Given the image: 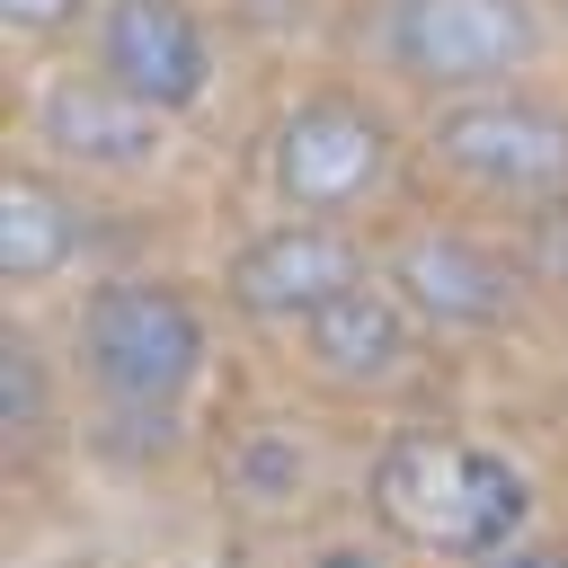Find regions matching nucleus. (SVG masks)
Wrapping results in <instances>:
<instances>
[{"label": "nucleus", "mask_w": 568, "mask_h": 568, "mask_svg": "<svg viewBox=\"0 0 568 568\" xmlns=\"http://www.w3.org/2000/svg\"><path fill=\"white\" fill-rule=\"evenodd\" d=\"M89 364H98V382H106L115 399L160 408V399H178V390L195 382L204 328H195V311H186L178 293H160V284H106V293L89 302Z\"/></svg>", "instance_id": "obj_2"}, {"label": "nucleus", "mask_w": 568, "mask_h": 568, "mask_svg": "<svg viewBox=\"0 0 568 568\" xmlns=\"http://www.w3.org/2000/svg\"><path fill=\"white\" fill-rule=\"evenodd\" d=\"M373 506L399 541L417 550H453V559H488L506 550V532L524 524V479L453 435H399L373 470Z\"/></svg>", "instance_id": "obj_1"}, {"label": "nucleus", "mask_w": 568, "mask_h": 568, "mask_svg": "<svg viewBox=\"0 0 568 568\" xmlns=\"http://www.w3.org/2000/svg\"><path fill=\"white\" fill-rule=\"evenodd\" d=\"M320 568H373V559H355V550H328V559H320Z\"/></svg>", "instance_id": "obj_15"}, {"label": "nucleus", "mask_w": 568, "mask_h": 568, "mask_svg": "<svg viewBox=\"0 0 568 568\" xmlns=\"http://www.w3.org/2000/svg\"><path fill=\"white\" fill-rule=\"evenodd\" d=\"M36 408H44V390H36V355L9 346V355H0V417H9V426H36Z\"/></svg>", "instance_id": "obj_12"}, {"label": "nucleus", "mask_w": 568, "mask_h": 568, "mask_svg": "<svg viewBox=\"0 0 568 568\" xmlns=\"http://www.w3.org/2000/svg\"><path fill=\"white\" fill-rule=\"evenodd\" d=\"M36 133H44V151H62L80 169H142L160 151V106H142L106 71L98 80H53L36 98Z\"/></svg>", "instance_id": "obj_8"}, {"label": "nucleus", "mask_w": 568, "mask_h": 568, "mask_svg": "<svg viewBox=\"0 0 568 568\" xmlns=\"http://www.w3.org/2000/svg\"><path fill=\"white\" fill-rule=\"evenodd\" d=\"M0 18H9V27H27V36H53V27H71V18H80V0H0Z\"/></svg>", "instance_id": "obj_13"}, {"label": "nucleus", "mask_w": 568, "mask_h": 568, "mask_svg": "<svg viewBox=\"0 0 568 568\" xmlns=\"http://www.w3.org/2000/svg\"><path fill=\"white\" fill-rule=\"evenodd\" d=\"M390 284L426 311V320H497L506 311V275L470 248V240H408Z\"/></svg>", "instance_id": "obj_9"}, {"label": "nucleus", "mask_w": 568, "mask_h": 568, "mask_svg": "<svg viewBox=\"0 0 568 568\" xmlns=\"http://www.w3.org/2000/svg\"><path fill=\"white\" fill-rule=\"evenodd\" d=\"M311 355H320V373H337V382H382V373H399V355H408V320L390 311V293L355 284V293H337V302L311 320Z\"/></svg>", "instance_id": "obj_10"}, {"label": "nucleus", "mask_w": 568, "mask_h": 568, "mask_svg": "<svg viewBox=\"0 0 568 568\" xmlns=\"http://www.w3.org/2000/svg\"><path fill=\"white\" fill-rule=\"evenodd\" d=\"M488 568H568V559H550V550H488Z\"/></svg>", "instance_id": "obj_14"}, {"label": "nucleus", "mask_w": 568, "mask_h": 568, "mask_svg": "<svg viewBox=\"0 0 568 568\" xmlns=\"http://www.w3.org/2000/svg\"><path fill=\"white\" fill-rule=\"evenodd\" d=\"M382 169H390V133H382V115H364L346 98H320L275 133V186L302 213H337V204L373 195Z\"/></svg>", "instance_id": "obj_5"}, {"label": "nucleus", "mask_w": 568, "mask_h": 568, "mask_svg": "<svg viewBox=\"0 0 568 568\" xmlns=\"http://www.w3.org/2000/svg\"><path fill=\"white\" fill-rule=\"evenodd\" d=\"M435 151L497 195L568 186V124L550 106H524V98H470V106L435 115Z\"/></svg>", "instance_id": "obj_4"}, {"label": "nucleus", "mask_w": 568, "mask_h": 568, "mask_svg": "<svg viewBox=\"0 0 568 568\" xmlns=\"http://www.w3.org/2000/svg\"><path fill=\"white\" fill-rule=\"evenodd\" d=\"M98 71L142 106L178 115L204 98V27L186 18V0H115L98 27Z\"/></svg>", "instance_id": "obj_6"}, {"label": "nucleus", "mask_w": 568, "mask_h": 568, "mask_svg": "<svg viewBox=\"0 0 568 568\" xmlns=\"http://www.w3.org/2000/svg\"><path fill=\"white\" fill-rule=\"evenodd\" d=\"M355 284H364L355 240H337V231H320V222L266 231V240H248L240 266H231V293H240V311H257V320H320V311H328L337 293H355Z\"/></svg>", "instance_id": "obj_7"}, {"label": "nucleus", "mask_w": 568, "mask_h": 568, "mask_svg": "<svg viewBox=\"0 0 568 568\" xmlns=\"http://www.w3.org/2000/svg\"><path fill=\"white\" fill-rule=\"evenodd\" d=\"M382 44L426 89H488L515 62H532V18L524 0H399Z\"/></svg>", "instance_id": "obj_3"}, {"label": "nucleus", "mask_w": 568, "mask_h": 568, "mask_svg": "<svg viewBox=\"0 0 568 568\" xmlns=\"http://www.w3.org/2000/svg\"><path fill=\"white\" fill-rule=\"evenodd\" d=\"M71 240H80V222L44 178H9L0 186V275L9 284H44L71 257Z\"/></svg>", "instance_id": "obj_11"}]
</instances>
